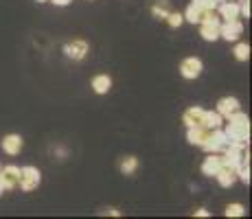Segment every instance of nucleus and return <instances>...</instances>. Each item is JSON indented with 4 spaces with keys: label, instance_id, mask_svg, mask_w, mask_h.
Returning a JSON list of instances; mask_svg holds the SVG:
<instances>
[{
    "label": "nucleus",
    "instance_id": "9b49d317",
    "mask_svg": "<svg viewBox=\"0 0 252 219\" xmlns=\"http://www.w3.org/2000/svg\"><path fill=\"white\" fill-rule=\"evenodd\" d=\"M221 156H215V152H211V156L204 160V164H202V173L204 175H215L217 171L221 169Z\"/></svg>",
    "mask_w": 252,
    "mask_h": 219
},
{
    "label": "nucleus",
    "instance_id": "a211bd4d",
    "mask_svg": "<svg viewBox=\"0 0 252 219\" xmlns=\"http://www.w3.org/2000/svg\"><path fill=\"white\" fill-rule=\"evenodd\" d=\"M202 125L208 129H217L221 125V114L220 112H204V121H202Z\"/></svg>",
    "mask_w": 252,
    "mask_h": 219
},
{
    "label": "nucleus",
    "instance_id": "bb28decb",
    "mask_svg": "<svg viewBox=\"0 0 252 219\" xmlns=\"http://www.w3.org/2000/svg\"><path fill=\"white\" fill-rule=\"evenodd\" d=\"M197 215H200V217H206V215H208V211H204V208H200V211H197Z\"/></svg>",
    "mask_w": 252,
    "mask_h": 219
},
{
    "label": "nucleus",
    "instance_id": "5701e85b",
    "mask_svg": "<svg viewBox=\"0 0 252 219\" xmlns=\"http://www.w3.org/2000/svg\"><path fill=\"white\" fill-rule=\"evenodd\" d=\"M193 4H197V7H202V9H215L217 0H193Z\"/></svg>",
    "mask_w": 252,
    "mask_h": 219
},
{
    "label": "nucleus",
    "instance_id": "20e7f679",
    "mask_svg": "<svg viewBox=\"0 0 252 219\" xmlns=\"http://www.w3.org/2000/svg\"><path fill=\"white\" fill-rule=\"evenodd\" d=\"M180 72L184 79H195L202 72V62L197 57H187V60L180 64Z\"/></svg>",
    "mask_w": 252,
    "mask_h": 219
},
{
    "label": "nucleus",
    "instance_id": "ddd939ff",
    "mask_svg": "<svg viewBox=\"0 0 252 219\" xmlns=\"http://www.w3.org/2000/svg\"><path fill=\"white\" fill-rule=\"evenodd\" d=\"M208 11H213V9H202L197 7V4H191V7L187 9V13H184V18H187L189 22H204V18L208 16Z\"/></svg>",
    "mask_w": 252,
    "mask_h": 219
},
{
    "label": "nucleus",
    "instance_id": "39448f33",
    "mask_svg": "<svg viewBox=\"0 0 252 219\" xmlns=\"http://www.w3.org/2000/svg\"><path fill=\"white\" fill-rule=\"evenodd\" d=\"M241 33H244V24H241L239 20H228V22L224 24V27H220V35L226 37L228 42L239 40Z\"/></svg>",
    "mask_w": 252,
    "mask_h": 219
},
{
    "label": "nucleus",
    "instance_id": "6ab92c4d",
    "mask_svg": "<svg viewBox=\"0 0 252 219\" xmlns=\"http://www.w3.org/2000/svg\"><path fill=\"white\" fill-rule=\"evenodd\" d=\"M136 167H138V160L134 158V156H127V158H123V162H121V171H123L125 175L134 173L136 171Z\"/></svg>",
    "mask_w": 252,
    "mask_h": 219
},
{
    "label": "nucleus",
    "instance_id": "b1692460",
    "mask_svg": "<svg viewBox=\"0 0 252 219\" xmlns=\"http://www.w3.org/2000/svg\"><path fill=\"white\" fill-rule=\"evenodd\" d=\"M167 20H169V24H171V27H180L182 20H184V16H180V13H169Z\"/></svg>",
    "mask_w": 252,
    "mask_h": 219
},
{
    "label": "nucleus",
    "instance_id": "0eeeda50",
    "mask_svg": "<svg viewBox=\"0 0 252 219\" xmlns=\"http://www.w3.org/2000/svg\"><path fill=\"white\" fill-rule=\"evenodd\" d=\"M215 178H217V182L221 184V187H232V184L237 182V169H232L228 167V164H221V169L215 173Z\"/></svg>",
    "mask_w": 252,
    "mask_h": 219
},
{
    "label": "nucleus",
    "instance_id": "f257e3e1",
    "mask_svg": "<svg viewBox=\"0 0 252 219\" xmlns=\"http://www.w3.org/2000/svg\"><path fill=\"white\" fill-rule=\"evenodd\" d=\"M230 123H228V129H226V136H228L230 143H241L246 145L250 138V121L246 114L241 112H235L232 116H228Z\"/></svg>",
    "mask_w": 252,
    "mask_h": 219
},
{
    "label": "nucleus",
    "instance_id": "f3484780",
    "mask_svg": "<svg viewBox=\"0 0 252 219\" xmlns=\"http://www.w3.org/2000/svg\"><path fill=\"white\" fill-rule=\"evenodd\" d=\"M220 13H221V18H224L226 22H228V20H237V18H239V4H237V2H226V4H221Z\"/></svg>",
    "mask_w": 252,
    "mask_h": 219
},
{
    "label": "nucleus",
    "instance_id": "cd10ccee",
    "mask_svg": "<svg viewBox=\"0 0 252 219\" xmlns=\"http://www.w3.org/2000/svg\"><path fill=\"white\" fill-rule=\"evenodd\" d=\"M37 2H46V0H37Z\"/></svg>",
    "mask_w": 252,
    "mask_h": 219
},
{
    "label": "nucleus",
    "instance_id": "1a4fd4ad",
    "mask_svg": "<svg viewBox=\"0 0 252 219\" xmlns=\"http://www.w3.org/2000/svg\"><path fill=\"white\" fill-rule=\"evenodd\" d=\"M2 149H4V154H9V156H18L20 154V149H22V138L18 134L4 136L2 138Z\"/></svg>",
    "mask_w": 252,
    "mask_h": 219
},
{
    "label": "nucleus",
    "instance_id": "aec40b11",
    "mask_svg": "<svg viewBox=\"0 0 252 219\" xmlns=\"http://www.w3.org/2000/svg\"><path fill=\"white\" fill-rule=\"evenodd\" d=\"M235 57L239 62H246L250 57V46L248 44H237V48H235Z\"/></svg>",
    "mask_w": 252,
    "mask_h": 219
},
{
    "label": "nucleus",
    "instance_id": "2eb2a0df",
    "mask_svg": "<svg viewBox=\"0 0 252 219\" xmlns=\"http://www.w3.org/2000/svg\"><path fill=\"white\" fill-rule=\"evenodd\" d=\"M202 121H204V110H200V108H191V110L184 112V123H187L189 127L202 125Z\"/></svg>",
    "mask_w": 252,
    "mask_h": 219
},
{
    "label": "nucleus",
    "instance_id": "393cba45",
    "mask_svg": "<svg viewBox=\"0 0 252 219\" xmlns=\"http://www.w3.org/2000/svg\"><path fill=\"white\" fill-rule=\"evenodd\" d=\"M239 11H244V16H250V4H248V0H244V2H241Z\"/></svg>",
    "mask_w": 252,
    "mask_h": 219
},
{
    "label": "nucleus",
    "instance_id": "423d86ee",
    "mask_svg": "<svg viewBox=\"0 0 252 219\" xmlns=\"http://www.w3.org/2000/svg\"><path fill=\"white\" fill-rule=\"evenodd\" d=\"M20 182V169L18 167H4L2 175H0V184L2 188H16Z\"/></svg>",
    "mask_w": 252,
    "mask_h": 219
},
{
    "label": "nucleus",
    "instance_id": "f8f14e48",
    "mask_svg": "<svg viewBox=\"0 0 252 219\" xmlns=\"http://www.w3.org/2000/svg\"><path fill=\"white\" fill-rule=\"evenodd\" d=\"M202 37L208 42H215L220 37V20H208V22H202Z\"/></svg>",
    "mask_w": 252,
    "mask_h": 219
},
{
    "label": "nucleus",
    "instance_id": "7ed1b4c3",
    "mask_svg": "<svg viewBox=\"0 0 252 219\" xmlns=\"http://www.w3.org/2000/svg\"><path fill=\"white\" fill-rule=\"evenodd\" d=\"M37 184H40V171L35 167L20 169V182H18V187L22 191H33V188H37Z\"/></svg>",
    "mask_w": 252,
    "mask_h": 219
},
{
    "label": "nucleus",
    "instance_id": "f03ea898",
    "mask_svg": "<svg viewBox=\"0 0 252 219\" xmlns=\"http://www.w3.org/2000/svg\"><path fill=\"white\" fill-rule=\"evenodd\" d=\"M228 136H226V131H220L217 129H211L208 131V136L204 138V143L200 145L202 149H206V152H220V149H226V145H228Z\"/></svg>",
    "mask_w": 252,
    "mask_h": 219
},
{
    "label": "nucleus",
    "instance_id": "4be33fe9",
    "mask_svg": "<svg viewBox=\"0 0 252 219\" xmlns=\"http://www.w3.org/2000/svg\"><path fill=\"white\" fill-rule=\"evenodd\" d=\"M154 16H156V18H167V16H169V7H167V2H158V4H154Z\"/></svg>",
    "mask_w": 252,
    "mask_h": 219
},
{
    "label": "nucleus",
    "instance_id": "a878e982",
    "mask_svg": "<svg viewBox=\"0 0 252 219\" xmlns=\"http://www.w3.org/2000/svg\"><path fill=\"white\" fill-rule=\"evenodd\" d=\"M51 2H55V4H60V7H64V4H68L70 0H51Z\"/></svg>",
    "mask_w": 252,
    "mask_h": 219
},
{
    "label": "nucleus",
    "instance_id": "6e6552de",
    "mask_svg": "<svg viewBox=\"0 0 252 219\" xmlns=\"http://www.w3.org/2000/svg\"><path fill=\"white\" fill-rule=\"evenodd\" d=\"M66 55L70 57V60H84L86 53H88V44H86L84 40H75L70 44H66Z\"/></svg>",
    "mask_w": 252,
    "mask_h": 219
},
{
    "label": "nucleus",
    "instance_id": "9d476101",
    "mask_svg": "<svg viewBox=\"0 0 252 219\" xmlns=\"http://www.w3.org/2000/svg\"><path fill=\"white\" fill-rule=\"evenodd\" d=\"M217 112L224 116H232L235 112H239V101L235 96H224V99L217 103Z\"/></svg>",
    "mask_w": 252,
    "mask_h": 219
},
{
    "label": "nucleus",
    "instance_id": "c85d7f7f",
    "mask_svg": "<svg viewBox=\"0 0 252 219\" xmlns=\"http://www.w3.org/2000/svg\"><path fill=\"white\" fill-rule=\"evenodd\" d=\"M0 193H2V184H0Z\"/></svg>",
    "mask_w": 252,
    "mask_h": 219
},
{
    "label": "nucleus",
    "instance_id": "4468645a",
    "mask_svg": "<svg viewBox=\"0 0 252 219\" xmlns=\"http://www.w3.org/2000/svg\"><path fill=\"white\" fill-rule=\"evenodd\" d=\"M208 131H211V129L204 127V125H195V127H189V136H187V138H189V143H191V145H202V143H204V138L208 136Z\"/></svg>",
    "mask_w": 252,
    "mask_h": 219
},
{
    "label": "nucleus",
    "instance_id": "412c9836",
    "mask_svg": "<svg viewBox=\"0 0 252 219\" xmlns=\"http://www.w3.org/2000/svg\"><path fill=\"white\" fill-rule=\"evenodd\" d=\"M246 213V208L241 206V204H230V206H226V215L228 217H241Z\"/></svg>",
    "mask_w": 252,
    "mask_h": 219
},
{
    "label": "nucleus",
    "instance_id": "dca6fc26",
    "mask_svg": "<svg viewBox=\"0 0 252 219\" xmlns=\"http://www.w3.org/2000/svg\"><path fill=\"white\" fill-rule=\"evenodd\" d=\"M110 86H112V79H110L108 75H96L94 79H92V88H94L96 94H105V92L110 90Z\"/></svg>",
    "mask_w": 252,
    "mask_h": 219
}]
</instances>
